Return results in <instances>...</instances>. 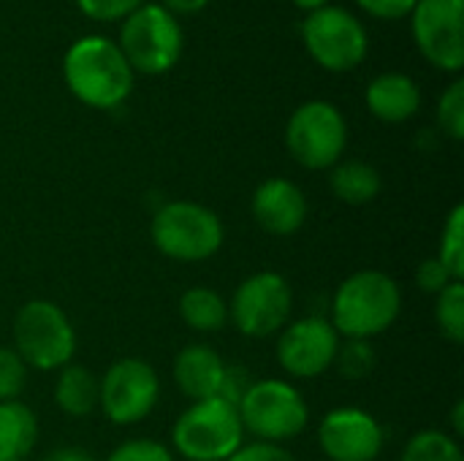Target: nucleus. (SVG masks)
Wrapping results in <instances>:
<instances>
[{
    "mask_svg": "<svg viewBox=\"0 0 464 461\" xmlns=\"http://www.w3.org/2000/svg\"><path fill=\"white\" fill-rule=\"evenodd\" d=\"M63 79L76 101L101 111L122 106L133 90V68L117 41L103 35H87L71 43L63 57Z\"/></svg>",
    "mask_w": 464,
    "mask_h": 461,
    "instance_id": "nucleus-1",
    "label": "nucleus"
},
{
    "mask_svg": "<svg viewBox=\"0 0 464 461\" xmlns=\"http://www.w3.org/2000/svg\"><path fill=\"white\" fill-rule=\"evenodd\" d=\"M402 312L397 280L378 269H362L345 277L332 302L329 323L345 340H372L389 331Z\"/></svg>",
    "mask_w": 464,
    "mask_h": 461,
    "instance_id": "nucleus-2",
    "label": "nucleus"
},
{
    "mask_svg": "<svg viewBox=\"0 0 464 461\" xmlns=\"http://www.w3.org/2000/svg\"><path fill=\"white\" fill-rule=\"evenodd\" d=\"M242 443L239 413L220 397L193 402L171 427V446L185 461H226Z\"/></svg>",
    "mask_w": 464,
    "mask_h": 461,
    "instance_id": "nucleus-3",
    "label": "nucleus"
},
{
    "mask_svg": "<svg viewBox=\"0 0 464 461\" xmlns=\"http://www.w3.org/2000/svg\"><path fill=\"white\" fill-rule=\"evenodd\" d=\"M152 245L171 261L198 264L212 258L226 239L220 217L196 201L163 204L150 226Z\"/></svg>",
    "mask_w": 464,
    "mask_h": 461,
    "instance_id": "nucleus-4",
    "label": "nucleus"
},
{
    "mask_svg": "<svg viewBox=\"0 0 464 461\" xmlns=\"http://www.w3.org/2000/svg\"><path fill=\"white\" fill-rule=\"evenodd\" d=\"M14 351L30 370H63L76 353L73 323L54 302L33 299L22 304L14 318Z\"/></svg>",
    "mask_w": 464,
    "mask_h": 461,
    "instance_id": "nucleus-5",
    "label": "nucleus"
},
{
    "mask_svg": "<svg viewBox=\"0 0 464 461\" xmlns=\"http://www.w3.org/2000/svg\"><path fill=\"white\" fill-rule=\"evenodd\" d=\"M242 429L258 443H285L299 437L310 424L304 397L285 380H253L237 405Z\"/></svg>",
    "mask_w": 464,
    "mask_h": 461,
    "instance_id": "nucleus-6",
    "label": "nucleus"
},
{
    "mask_svg": "<svg viewBox=\"0 0 464 461\" xmlns=\"http://www.w3.org/2000/svg\"><path fill=\"white\" fill-rule=\"evenodd\" d=\"M117 46L133 73L158 76L171 71L182 57V27L160 3H144L122 19Z\"/></svg>",
    "mask_w": 464,
    "mask_h": 461,
    "instance_id": "nucleus-7",
    "label": "nucleus"
},
{
    "mask_svg": "<svg viewBox=\"0 0 464 461\" xmlns=\"http://www.w3.org/2000/svg\"><path fill=\"white\" fill-rule=\"evenodd\" d=\"M285 147L291 158L310 171L332 168L348 147V122L334 103L307 101L285 125Z\"/></svg>",
    "mask_w": 464,
    "mask_h": 461,
    "instance_id": "nucleus-8",
    "label": "nucleus"
},
{
    "mask_svg": "<svg viewBox=\"0 0 464 461\" xmlns=\"http://www.w3.org/2000/svg\"><path fill=\"white\" fill-rule=\"evenodd\" d=\"M302 41L307 54L326 71L345 73L364 62L370 38L364 24L340 5L310 11L302 22Z\"/></svg>",
    "mask_w": 464,
    "mask_h": 461,
    "instance_id": "nucleus-9",
    "label": "nucleus"
},
{
    "mask_svg": "<svg viewBox=\"0 0 464 461\" xmlns=\"http://www.w3.org/2000/svg\"><path fill=\"white\" fill-rule=\"evenodd\" d=\"M294 310V293L283 274L256 272L242 280L228 302V321L239 334L250 340H266L280 334Z\"/></svg>",
    "mask_w": 464,
    "mask_h": 461,
    "instance_id": "nucleus-10",
    "label": "nucleus"
},
{
    "mask_svg": "<svg viewBox=\"0 0 464 461\" xmlns=\"http://www.w3.org/2000/svg\"><path fill=\"white\" fill-rule=\"evenodd\" d=\"M158 399V372L141 359H120L98 380V408L117 427H133L144 421L155 410Z\"/></svg>",
    "mask_w": 464,
    "mask_h": 461,
    "instance_id": "nucleus-11",
    "label": "nucleus"
},
{
    "mask_svg": "<svg viewBox=\"0 0 464 461\" xmlns=\"http://www.w3.org/2000/svg\"><path fill=\"white\" fill-rule=\"evenodd\" d=\"M464 0H419L411 11V30L419 52L440 71L459 73L464 65Z\"/></svg>",
    "mask_w": 464,
    "mask_h": 461,
    "instance_id": "nucleus-12",
    "label": "nucleus"
},
{
    "mask_svg": "<svg viewBox=\"0 0 464 461\" xmlns=\"http://www.w3.org/2000/svg\"><path fill=\"white\" fill-rule=\"evenodd\" d=\"M337 351L340 334L321 315L288 323L277 340V361L291 378H321L334 367Z\"/></svg>",
    "mask_w": 464,
    "mask_h": 461,
    "instance_id": "nucleus-13",
    "label": "nucleus"
},
{
    "mask_svg": "<svg viewBox=\"0 0 464 461\" xmlns=\"http://www.w3.org/2000/svg\"><path fill=\"white\" fill-rule=\"evenodd\" d=\"M318 446L329 461H375L386 446V435L372 413L334 408L318 424Z\"/></svg>",
    "mask_w": 464,
    "mask_h": 461,
    "instance_id": "nucleus-14",
    "label": "nucleus"
},
{
    "mask_svg": "<svg viewBox=\"0 0 464 461\" xmlns=\"http://www.w3.org/2000/svg\"><path fill=\"white\" fill-rule=\"evenodd\" d=\"M253 220L272 236H291L307 220V198L299 185L285 177L264 179L253 193Z\"/></svg>",
    "mask_w": 464,
    "mask_h": 461,
    "instance_id": "nucleus-15",
    "label": "nucleus"
},
{
    "mask_svg": "<svg viewBox=\"0 0 464 461\" xmlns=\"http://www.w3.org/2000/svg\"><path fill=\"white\" fill-rule=\"evenodd\" d=\"M226 361L209 345H188L174 359V383L190 399H212L220 397V386L226 378Z\"/></svg>",
    "mask_w": 464,
    "mask_h": 461,
    "instance_id": "nucleus-16",
    "label": "nucleus"
},
{
    "mask_svg": "<svg viewBox=\"0 0 464 461\" xmlns=\"http://www.w3.org/2000/svg\"><path fill=\"white\" fill-rule=\"evenodd\" d=\"M364 101H367V109L375 120L389 122V125H400V122H408L419 114L421 87L408 73L389 71V73L375 76L367 84Z\"/></svg>",
    "mask_w": 464,
    "mask_h": 461,
    "instance_id": "nucleus-17",
    "label": "nucleus"
},
{
    "mask_svg": "<svg viewBox=\"0 0 464 461\" xmlns=\"http://www.w3.org/2000/svg\"><path fill=\"white\" fill-rule=\"evenodd\" d=\"M38 440L35 413L14 399L0 402V461H24Z\"/></svg>",
    "mask_w": 464,
    "mask_h": 461,
    "instance_id": "nucleus-18",
    "label": "nucleus"
},
{
    "mask_svg": "<svg viewBox=\"0 0 464 461\" xmlns=\"http://www.w3.org/2000/svg\"><path fill=\"white\" fill-rule=\"evenodd\" d=\"M329 187L334 198H340L343 204L364 206L378 198L383 179H381V171L367 160H340L337 166H332Z\"/></svg>",
    "mask_w": 464,
    "mask_h": 461,
    "instance_id": "nucleus-19",
    "label": "nucleus"
},
{
    "mask_svg": "<svg viewBox=\"0 0 464 461\" xmlns=\"http://www.w3.org/2000/svg\"><path fill=\"white\" fill-rule=\"evenodd\" d=\"M54 402L71 418H87L98 408V380L82 364H68L60 370L54 383Z\"/></svg>",
    "mask_w": 464,
    "mask_h": 461,
    "instance_id": "nucleus-20",
    "label": "nucleus"
},
{
    "mask_svg": "<svg viewBox=\"0 0 464 461\" xmlns=\"http://www.w3.org/2000/svg\"><path fill=\"white\" fill-rule=\"evenodd\" d=\"M179 318L198 334H215L228 323V302L215 288L196 285L182 293Z\"/></svg>",
    "mask_w": 464,
    "mask_h": 461,
    "instance_id": "nucleus-21",
    "label": "nucleus"
},
{
    "mask_svg": "<svg viewBox=\"0 0 464 461\" xmlns=\"http://www.w3.org/2000/svg\"><path fill=\"white\" fill-rule=\"evenodd\" d=\"M400 461H464V454L459 440L449 432L424 429L405 443Z\"/></svg>",
    "mask_w": 464,
    "mask_h": 461,
    "instance_id": "nucleus-22",
    "label": "nucleus"
},
{
    "mask_svg": "<svg viewBox=\"0 0 464 461\" xmlns=\"http://www.w3.org/2000/svg\"><path fill=\"white\" fill-rule=\"evenodd\" d=\"M435 323L451 345L464 342V280L435 296Z\"/></svg>",
    "mask_w": 464,
    "mask_h": 461,
    "instance_id": "nucleus-23",
    "label": "nucleus"
},
{
    "mask_svg": "<svg viewBox=\"0 0 464 461\" xmlns=\"http://www.w3.org/2000/svg\"><path fill=\"white\" fill-rule=\"evenodd\" d=\"M435 258L449 269L454 280H464V204H457L446 217Z\"/></svg>",
    "mask_w": 464,
    "mask_h": 461,
    "instance_id": "nucleus-24",
    "label": "nucleus"
},
{
    "mask_svg": "<svg viewBox=\"0 0 464 461\" xmlns=\"http://www.w3.org/2000/svg\"><path fill=\"white\" fill-rule=\"evenodd\" d=\"M375 361H378V356H375V351H372V345L367 340H345V345L340 342L334 367L340 370L343 378L362 380L375 370Z\"/></svg>",
    "mask_w": 464,
    "mask_h": 461,
    "instance_id": "nucleus-25",
    "label": "nucleus"
},
{
    "mask_svg": "<svg viewBox=\"0 0 464 461\" xmlns=\"http://www.w3.org/2000/svg\"><path fill=\"white\" fill-rule=\"evenodd\" d=\"M438 122L454 141L464 139V82L454 79L438 101Z\"/></svg>",
    "mask_w": 464,
    "mask_h": 461,
    "instance_id": "nucleus-26",
    "label": "nucleus"
},
{
    "mask_svg": "<svg viewBox=\"0 0 464 461\" xmlns=\"http://www.w3.org/2000/svg\"><path fill=\"white\" fill-rule=\"evenodd\" d=\"M27 364L14 348H0V402H14L24 391Z\"/></svg>",
    "mask_w": 464,
    "mask_h": 461,
    "instance_id": "nucleus-27",
    "label": "nucleus"
},
{
    "mask_svg": "<svg viewBox=\"0 0 464 461\" xmlns=\"http://www.w3.org/2000/svg\"><path fill=\"white\" fill-rule=\"evenodd\" d=\"M106 461H174V456L158 440H128L117 446Z\"/></svg>",
    "mask_w": 464,
    "mask_h": 461,
    "instance_id": "nucleus-28",
    "label": "nucleus"
},
{
    "mask_svg": "<svg viewBox=\"0 0 464 461\" xmlns=\"http://www.w3.org/2000/svg\"><path fill=\"white\" fill-rule=\"evenodd\" d=\"M76 5L95 22H117L128 19L139 5H144V0H76Z\"/></svg>",
    "mask_w": 464,
    "mask_h": 461,
    "instance_id": "nucleus-29",
    "label": "nucleus"
},
{
    "mask_svg": "<svg viewBox=\"0 0 464 461\" xmlns=\"http://www.w3.org/2000/svg\"><path fill=\"white\" fill-rule=\"evenodd\" d=\"M451 283H459V280H454V277L449 274V269H446L438 258H427V261H421L419 269H416V285H419L424 293L438 296V293H443Z\"/></svg>",
    "mask_w": 464,
    "mask_h": 461,
    "instance_id": "nucleus-30",
    "label": "nucleus"
},
{
    "mask_svg": "<svg viewBox=\"0 0 464 461\" xmlns=\"http://www.w3.org/2000/svg\"><path fill=\"white\" fill-rule=\"evenodd\" d=\"M226 461H296L283 446L275 443H242L239 451H234Z\"/></svg>",
    "mask_w": 464,
    "mask_h": 461,
    "instance_id": "nucleus-31",
    "label": "nucleus"
},
{
    "mask_svg": "<svg viewBox=\"0 0 464 461\" xmlns=\"http://www.w3.org/2000/svg\"><path fill=\"white\" fill-rule=\"evenodd\" d=\"M356 3L370 16H378V19H402V16H411V11L416 8L419 0H356Z\"/></svg>",
    "mask_w": 464,
    "mask_h": 461,
    "instance_id": "nucleus-32",
    "label": "nucleus"
},
{
    "mask_svg": "<svg viewBox=\"0 0 464 461\" xmlns=\"http://www.w3.org/2000/svg\"><path fill=\"white\" fill-rule=\"evenodd\" d=\"M250 386H253V380H250L245 367H226V378H223V386H220V399H226L228 405L237 408Z\"/></svg>",
    "mask_w": 464,
    "mask_h": 461,
    "instance_id": "nucleus-33",
    "label": "nucleus"
},
{
    "mask_svg": "<svg viewBox=\"0 0 464 461\" xmlns=\"http://www.w3.org/2000/svg\"><path fill=\"white\" fill-rule=\"evenodd\" d=\"M209 5V0H163V8L171 16H193L198 11H204Z\"/></svg>",
    "mask_w": 464,
    "mask_h": 461,
    "instance_id": "nucleus-34",
    "label": "nucleus"
},
{
    "mask_svg": "<svg viewBox=\"0 0 464 461\" xmlns=\"http://www.w3.org/2000/svg\"><path fill=\"white\" fill-rule=\"evenodd\" d=\"M46 461H95L92 454H87L84 448H57L54 454H49Z\"/></svg>",
    "mask_w": 464,
    "mask_h": 461,
    "instance_id": "nucleus-35",
    "label": "nucleus"
},
{
    "mask_svg": "<svg viewBox=\"0 0 464 461\" xmlns=\"http://www.w3.org/2000/svg\"><path fill=\"white\" fill-rule=\"evenodd\" d=\"M451 424H454V435L451 437H462L464 435V402L459 399L457 405H454V410H451Z\"/></svg>",
    "mask_w": 464,
    "mask_h": 461,
    "instance_id": "nucleus-36",
    "label": "nucleus"
},
{
    "mask_svg": "<svg viewBox=\"0 0 464 461\" xmlns=\"http://www.w3.org/2000/svg\"><path fill=\"white\" fill-rule=\"evenodd\" d=\"M296 8H302V11H318V8H324V5H329V0H291Z\"/></svg>",
    "mask_w": 464,
    "mask_h": 461,
    "instance_id": "nucleus-37",
    "label": "nucleus"
}]
</instances>
